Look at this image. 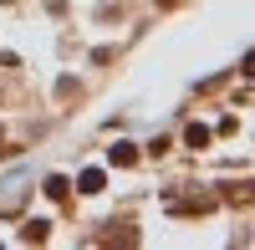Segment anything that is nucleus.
<instances>
[{
	"label": "nucleus",
	"mask_w": 255,
	"mask_h": 250,
	"mask_svg": "<svg viewBox=\"0 0 255 250\" xmlns=\"http://www.w3.org/2000/svg\"><path fill=\"white\" fill-rule=\"evenodd\" d=\"M209 143V128H189V148H204Z\"/></svg>",
	"instance_id": "7ed1b4c3"
},
{
	"label": "nucleus",
	"mask_w": 255,
	"mask_h": 250,
	"mask_svg": "<svg viewBox=\"0 0 255 250\" xmlns=\"http://www.w3.org/2000/svg\"><path fill=\"white\" fill-rule=\"evenodd\" d=\"M108 158H113V163H118V169H128V163H133V158H138V153H133V143H118V148H113V153H108Z\"/></svg>",
	"instance_id": "f257e3e1"
},
{
	"label": "nucleus",
	"mask_w": 255,
	"mask_h": 250,
	"mask_svg": "<svg viewBox=\"0 0 255 250\" xmlns=\"http://www.w3.org/2000/svg\"><path fill=\"white\" fill-rule=\"evenodd\" d=\"M102 189V169H87V174H82V194H97Z\"/></svg>",
	"instance_id": "f03ea898"
}]
</instances>
